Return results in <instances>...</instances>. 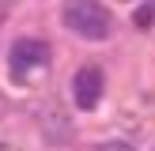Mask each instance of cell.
Returning <instances> with one entry per match:
<instances>
[{
	"label": "cell",
	"mask_w": 155,
	"mask_h": 151,
	"mask_svg": "<svg viewBox=\"0 0 155 151\" xmlns=\"http://www.w3.org/2000/svg\"><path fill=\"white\" fill-rule=\"evenodd\" d=\"M151 19H155V8H148V4H144L140 11H136V27H151Z\"/></svg>",
	"instance_id": "obj_4"
},
{
	"label": "cell",
	"mask_w": 155,
	"mask_h": 151,
	"mask_svg": "<svg viewBox=\"0 0 155 151\" xmlns=\"http://www.w3.org/2000/svg\"><path fill=\"white\" fill-rule=\"evenodd\" d=\"M49 60V45L38 42V38H19L12 45V72L15 76H27V68H42Z\"/></svg>",
	"instance_id": "obj_3"
},
{
	"label": "cell",
	"mask_w": 155,
	"mask_h": 151,
	"mask_svg": "<svg viewBox=\"0 0 155 151\" xmlns=\"http://www.w3.org/2000/svg\"><path fill=\"white\" fill-rule=\"evenodd\" d=\"M72 98H76L80 110H95V106H98V98H102V72H98L95 64H87V68L76 72V79H72Z\"/></svg>",
	"instance_id": "obj_2"
},
{
	"label": "cell",
	"mask_w": 155,
	"mask_h": 151,
	"mask_svg": "<svg viewBox=\"0 0 155 151\" xmlns=\"http://www.w3.org/2000/svg\"><path fill=\"white\" fill-rule=\"evenodd\" d=\"M98 151H133V143H121V140H110V143H102Z\"/></svg>",
	"instance_id": "obj_5"
},
{
	"label": "cell",
	"mask_w": 155,
	"mask_h": 151,
	"mask_svg": "<svg viewBox=\"0 0 155 151\" xmlns=\"http://www.w3.org/2000/svg\"><path fill=\"white\" fill-rule=\"evenodd\" d=\"M61 15H64V27L80 38H91V42L110 38V11L98 0H64Z\"/></svg>",
	"instance_id": "obj_1"
}]
</instances>
